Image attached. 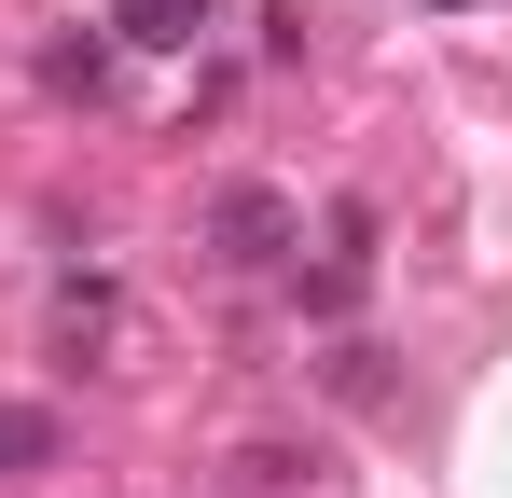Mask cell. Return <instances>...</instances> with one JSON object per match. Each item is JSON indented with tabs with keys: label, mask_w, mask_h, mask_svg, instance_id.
I'll return each instance as SVG.
<instances>
[{
	"label": "cell",
	"mask_w": 512,
	"mask_h": 498,
	"mask_svg": "<svg viewBox=\"0 0 512 498\" xmlns=\"http://www.w3.org/2000/svg\"><path fill=\"white\" fill-rule=\"evenodd\" d=\"M42 457H56V415H42V402H0V485L42 471Z\"/></svg>",
	"instance_id": "obj_2"
},
{
	"label": "cell",
	"mask_w": 512,
	"mask_h": 498,
	"mask_svg": "<svg viewBox=\"0 0 512 498\" xmlns=\"http://www.w3.org/2000/svg\"><path fill=\"white\" fill-rule=\"evenodd\" d=\"M222 249H236V263H277V249H291V208H277V194H222Z\"/></svg>",
	"instance_id": "obj_1"
},
{
	"label": "cell",
	"mask_w": 512,
	"mask_h": 498,
	"mask_svg": "<svg viewBox=\"0 0 512 498\" xmlns=\"http://www.w3.org/2000/svg\"><path fill=\"white\" fill-rule=\"evenodd\" d=\"M125 28H139V42H194V28H208V0H125Z\"/></svg>",
	"instance_id": "obj_3"
}]
</instances>
